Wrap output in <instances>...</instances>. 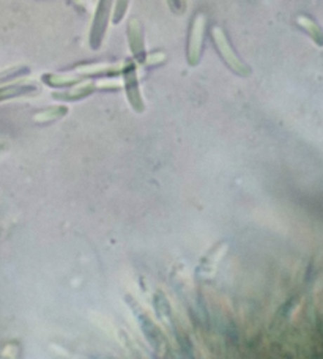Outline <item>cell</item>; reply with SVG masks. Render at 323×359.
Segmentation results:
<instances>
[{
  "label": "cell",
  "instance_id": "1",
  "mask_svg": "<svg viewBox=\"0 0 323 359\" xmlns=\"http://www.w3.org/2000/svg\"><path fill=\"white\" fill-rule=\"evenodd\" d=\"M211 40H213V43H215V46L218 49L219 55H221V59L224 60L225 65L232 69V72L240 74V76L251 74V68L240 59V57L237 55L234 48H232L228 35H225L224 29L219 27V25H215V27L211 29Z\"/></svg>",
  "mask_w": 323,
  "mask_h": 359
},
{
  "label": "cell",
  "instance_id": "2",
  "mask_svg": "<svg viewBox=\"0 0 323 359\" xmlns=\"http://www.w3.org/2000/svg\"><path fill=\"white\" fill-rule=\"evenodd\" d=\"M112 4L114 0H98V4H96L95 15L92 19V27H90L88 35L90 48L95 50L101 46L103 40H105L107 25L112 16Z\"/></svg>",
  "mask_w": 323,
  "mask_h": 359
},
{
  "label": "cell",
  "instance_id": "3",
  "mask_svg": "<svg viewBox=\"0 0 323 359\" xmlns=\"http://www.w3.org/2000/svg\"><path fill=\"white\" fill-rule=\"evenodd\" d=\"M205 29H206V16L204 13H196L192 18L190 36H188V49H186V57H188V63L191 67H196L200 62V55H202L204 48V38H205Z\"/></svg>",
  "mask_w": 323,
  "mask_h": 359
},
{
  "label": "cell",
  "instance_id": "4",
  "mask_svg": "<svg viewBox=\"0 0 323 359\" xmlns=\"http://www.w3.org/2000/svg\"><path fill=\"white\" fill-rule=\"evenodd\" d=\"M121 76H124V87H125L129 104H131V107L136 112H142L145 109V106H144V100H142L140 88H139L138 69H136V63L133 60H126L124 63Z\"/></svg>",
  "mask_w": 323,
  "mask_h": 359
},
{
  "label": "cell",
  "instance_id": "5",
  "mask_svg": "<svg viewBox=\"0 0 323 359\" xmlns=\"http://www.w3.org/2000/svg\"><path fill=\"white\" fill-rule=\"evenodd\" d=\"M126 32H128L129 49H131L133 57L136 59V62L144 65L147 50H145V40H144V29H142L139 19H136V18L129 19Z\"/></svg>",
  "mask_w": 323,
  "mask_h": 359
},
{
  "label": "cell",
  "instance_id": "6",
  "mask_svg": "<svg viewBox=\"0 0 323 359\" xmlns=\"http://www.w3.org/2000/svg\"><path fill=\"white\" fill-rule=\"evenodd\" d=\"M95 90H100L98 87V81H81L77 84L71 86L70 90L67 92H55L53 96L55 100H62V101H73V100H81L86 98V96L92 95Z\"/></svg>",
  "mask_w": 323,
  "mask_h": 359
},
{
  "label": "cell",
  "instance_id": "7",
  "mask_svg": "<svg viewBox=\"0 0 323 359\" xmlns=\"http://www.w3.org/2000/svg\"><path fill=\"white\" fill-rule=\"evenodd\" d=\"M124 69V63H115V65H109V63H90V65H79L74 68V73L86 78V76H117L121 74Z\"/></svg>",
  "mask_w": 323,
  "mask_h": 359
},
{
  "label": "cell",
  "instance_id": "8",
  "mask_svg": "<svg viewBox=\"0 0 323 359\" xmlns=\"http://www.w3.org/2000/svg\"><path fill=\"white\" fill-rule=\"evenodd\" d=\"M38 87L34 82H19V84H6L0 87V101L16 98V96L37 92Z\"/></svg>",
  "mask_w": 323,
  "mask_h": 359
},
{
  "label": "cell",
  "instance_id": "9",
  "mask_svg": "<svg viewBox=\"0 0 323 359\" xmlns=\"http://www.w3.org/2000/svg\"><path fill=\"white\" fill-rule=\"evenodd\" d=\"M296 24H298V27H301L309 36L312 38V41L315 44L323 46V30L312 18H309L306 15H300L296 16Z\"/></svg>",
  "mask_w": 323,
  "mask_h": 359
},
{
  "label": "cell",
  "instance_id": "10",
  "mask_svg": "<svg viewBox=\"0 0 323 359\" xmlns=\"http://www.w3.org/2000/svg\"><path fill=\"white\" fill-rule=\"evenodd\" d=\"M43 81L44 84H48L51 87H71L77 84V82L84 81V78L76 73H62V74H44Z\"/></svg>",
  "mask_w": 323,
  "mask_h": 359
},
{
  "label": "cell",
  "instance_id": "11",
  "mask_svg": "<svg viewBox=\"0 0 323 359\" xmlns=\"http://www.w3.org/2000/svg\"><path fill=\"white\" fill-rule=\"evenodd\" d=\"M140 325H142V330H144L145 336L150 344L153 345L157 350H161L164 347V341H163V336H161V332L158 331L157 326L153 325V322L147 316H140Z\"/></svg>",
  "mask_w": 323,
  "mask_h": 359
},
{
  "label": "cell",
  "instance_id": "12",
  "mask_svg": "<svg viewBox=\"0 0 323 359\" xmlns=\"http://www.w3.org/2000/svg\"><path fill=\"white\" fill-rule=\"evenodd\" d=\"M68 112V107L67 106H54V107H49V109H44L40 114L35 115V120L37 121H51V120H57L63 117V115H67Z\"/></svg>",
  "mask_w": 323,
  "mask_h": 359
},
{
  "label": "cell",
  "instance_id": "13",
  "mask_svg": "<svg viewBox=\"0 0 323 359\" xmlns=\"http://www.w3.org/2000/svg\"><path fill=\"white\" fill-rule=\"evenodd\" d=\"M30 69L27 67H15V68H10L6 69V72L0 73V87L10 84V82L16 81L19 78H22V76L29 74Z\"/></svg>",
  "mask_w": 323,
  "mask_h": 359
},
{
  "label": "cell",
  "instance_id": "14",
  "mask_svg": "<svg viewBox=\"0 0 323 359\" xmlns=\"http://www.w3.org/2000/svg\"><path fill=\"white\" fill-rule=\"evenodd\" d=\"M129 0H114L112 4V21L114 24H119L124 16L126 15Z\"/></svg>",
  "mask_w": 323,
  "mask_h": 359
},
{
  "label": "cell",
  "instance_id": "15",
  "mask_svg": "<svg viewBox=\"0 0 323 359\" xmlns=\"http://www.w3.org/2000/svg\"><path fill=\"white\" fill-rule=\"evenodd\" d=\"M166 59V55L163 53H153V54H147L145 57V62L144 65L147 67H154V65H159V63H163Z\"/></svg>",
  "mask_w": 323,
  "mask_h": 359
},
{
  "label": "cell",
  "instance_id": "16",
  "mask_svg": "<svg viewBox=\"0 0 323 359\" xmlns=\"http://www.w3.org/2000/svg\"><path fill=\"white\" fill-rule=\"evenodd\" d=\"M167 2V5H169V8L172 10V11H176V13H183L185 11V8H186V0H166Z\"/></svg>",
  "mask_w": 323,
  "mask_h": 359
},
{
  "label": "cell",
  "instance_id": "17",
  "mask_svg": "<svg viewBox=\"0 0 323 359\" xmlns=\"http://www.w3.org/2000/svg\"><path fill=\"white\" fill-rule=\"evenodd\" d=\"M73 2H74V4H76V5H77V0H73Z\"/></svg>",
  "mask_w": 323,
  "mask_h": 359
}]
</instances>
